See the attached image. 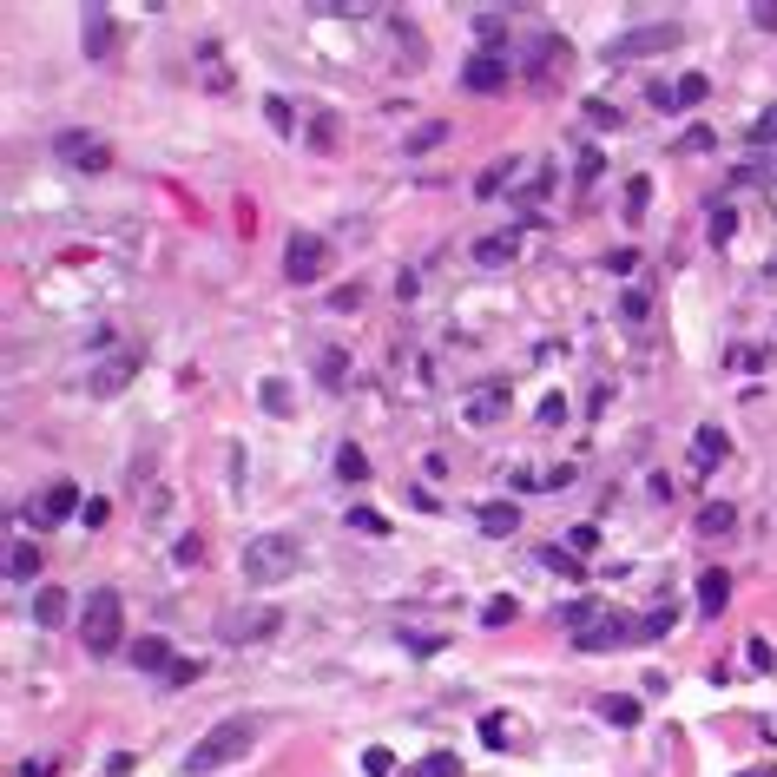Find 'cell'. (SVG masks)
Masks as SVG:
<instances>
[{
    "label": "cell",
    "mask_w": 777,
    "mask_h": 777,
    "mask_svg": "<svg viewBox=\"0 0 777 777\" xmlns=\"http://www.w3.org/2000/svg\"><path fill=\"white\" fill-rule=\"evenodd\" d=\"M251 745H257V718H224V725H211L205 738H198V745L185 751V777L231 771V764H238Z\"/></svg>",
    "instance_id": "cell-1"
},
{
    "label": "cell",
    "mask_w": 777,
    "mask_h": 777,
    "mask_svg": "<svg viewBox=\"0 0 777 777\" xmlns=\"http://www.w3.org/2000/svg\"><path fill=\"white\" fill-rule=\"evenodd\" d=\"M80 639L93 659H112V652L126 646V600H119V587H93L80 606Z\"/></svg>",
    "instance_id": "cell-2"
},
{
    "label": "cell",
    "mask_w": 777,
    "mask_h": 777,
    "mask_svg": "<svg viewBox=\"0 0 777 777\" xmlns=\"http://www.w3.org/2000/svg\"><path fill=\"white\" fill-rule=\"evenodd\" d=\"M297 560H303L297 534H257V540H244V580H251V587H277V580H290Z\"/></svg>",
    "instance_id": "cell-3"
},
{
    "label": "cell",
    "mask_w": 777,
    "mask_h": 777,
    "mask_svg": "<svg viewBox=\"0 0 777 777\" xmlns=\"http://www.w3.org/2000/svg\"><path fill=\"white\" fill-rule=\"evenodd\" d=\"M685 40L679 20H652V27H633L619 33V40H606V66H626V60H652V53H672Z\"/></svg>",
    "instance_id": "cell-4"
},
{
    "label": "cell",
    "mask_w": 777,
    "mask_h": 777,
    "mask_svg": "<svg viewBox=\"0 0 777 777\" xmlns=\"http://www.w3.org/2000/svg\"><path fill=\"white\" fill-rule=\"evenodd\" d=\"M330 264H336V251H330V238H323V231H297V238L284 244V277L290 284H323V277H330Z\"/></svg>",
    "instance_id": "cell-5"
},
{
    "label": "cell",
    "mask_w": 777,
    "mask_h": 777,
    "mask_svg": "<svg viewBox=\"0 0 777 777\" xmlns=\"http://www.w3.org/2000/svg\"><path fill=\"white\" fill-rule=\"evenodd\" d=\"M277 633H284V613H277V606H231V613L218 619L224 646H270Z\"/></svg>",
    "instance_id": "cell-6"
},
{
    "label": "cell",
    "mask_w": 777,
    "mask_h": 777,
    "mask_svg": "<svg viewBox=\"0 0 777 777\" xmlns=\"http://www.w3.org/2000/svg\"><path fill=\"white\" fill-rule=\"evenodd\" d=\"M53 159H60L66 172L99 178V172H112V145L93 139V132H60V139H53Z\"/></svg>",
    "instance_id": "cell-7"
},
{
    "label": "cell",
    "mask_w": 777,
    "mask_h": 777,
    "mask_svg": "<svg viewBox=\"0 0 777 777\" xmlns=\"http://www.w3.org/2000/svg\"><path fill=\"white\" fill-rule=\"evenodd\" d=\"M626 639H639V619H626V613H613V606H606L593 626H580V633H573V652H613V646H626Z\"/></svg>",
    "instance_id": "cell-8"
},
{
    "label": "cell",
    "mask_w": 777,
    "mask_h": 777,
    "mask_svg": "<svg viewBox=\"0 0 777 777\" xmlns=\"http://www.w3.org/2000/svg\"><path fill=\"white\" fill-rule=\"evenodd\" d=\"M508 409H514V389H508V382H481L475 396L461 402V422H475V429H494V422H508Z\"/></svg>",
    "instance_id": "cell-9"
},
{
    "label": "cell",
    "mask_w": 777,
    "mask_h": 777,
    "mask_svg": "<svg viewBox=\"0 0 777 777\" xmlns=\"http://www.w3.org/2000/svg\"><path fill=\"white\" fill-rule=\"evenodd\" d=\"M80 47L93 66H106L119 53V33H112V7H80Z\"/></svg>",
    "instance_id": "cell-10"
},
{
    "label": "cell",
    "mask_w": 777,
    "mask_h": 777,
    "mask_svg": "<svg viewBox=\"0 0 777 777\" xmlns=\"http://www.w3.org/2000/svg\"><path fill=\"white\" fill-rule=\"evenodd\" d=\"M508 53H468V60H461V86H468V93H501V86H508Z\"/></svg>",
    "instance_id": "cell-11"
},
{
    "label": "cell",
    "mask_w": 777,
    "mask_h": 777,
    "mask_svg": "<svg viewBox=\"0 0 777 777\" xmlns=\"http://www.w3.org/2000/svg\"><path fill=\"white\" fill-rule=\"evenodd\" d=\"M139 363H145V349H126V356H112V363H99L93 376H86V389H93L99 402H112L119 389H126L132 376H139Z\"/></svg>",
    "instance_id": "cell-12"
},
{
    "label": "cell",
    "mask_w": 777,
    "mask_h": 777,
    "mask_svg": "<svg viewBox=\"0 0 777 777\" xmlns=\"http://www.w3.org/2000/svg\"><path fill=\"white\" fill-rule=\"evenodd\" d=\"M73 514H80V481H53V488L40 494V514H33V521L60 527V521H73Z\"/></svg>",
    "instance_id": "cell-13"
},
{
    "label": "cell",
    "mask_w": 777,
    "mask_h": 777,
    "mask_svg": "<svg viewBox=\"0 0 777 777\" xmlns=\"http://www.w3.org/2000/svg\"><path fill=\"white\" fill-rule=\"evenodd\" d=\"M132 666H139V672H159V679H172V666H178V652H172V639H159V633H145L139 646H132Z\"/></svg>",
    "instance_id": "cell-14"
},
{
    "label": "cell",
    "mask_w": 777,
    "mask_h": 777,
    "mask_svg": "<svg viewBox=\"0 0 777 777\" xmlns=\"http://www.w3.org/2000/svg\"><path fill=\"white\" fill-rule=\"evenodd\" d=\"M725 600H731V573L725 567H705V573H698V613H705V619L725 613Z\"/></svg>",
    "instance_id": "cell-15"
},
{
    "label": "cell",
    "mask_w": 777,
    "mask_h": 777,
    "mask_svg": "<svg viewBox=\"0 0 777 777\" xmlns=\"http://www.w3.org/2000/svg\"><path fill=\"white\" fill-rule=\"evenodd\" d=\"M725 455H731V442H725V435L712 429V422H705V429L692 435V468H698V475H712V468H718V461H725Z\"/></svg>",
    "instance_id": "cell-16"
},
{
    "label": "cell",
    "mask_w": 777,
    "mask_h": 777,
    "mask_svg": "<svg viewBox=\"0 0 777 777\" xmlns=\"http://www.w3.org/2000/svg\"><path fill=\"white\" fill-rule=\"evenodd\" d=\"M475 521H481V534H488V540H508L514 527H521V508H514V501H481Z\"/></svg>",
    "instance_id": "cell-17"
},
{
    "label": "cell",
    "mask_w": 777,
    "mask_h": 777,
    "mask_svg": "<svg viewBox=\"0 0 777 777\" xmlns=\"http://www.w3.org/2000/svg\"><path fill=\"white\" fill-rule=\"evenodd\" d=\"M33 619H40V626H66V619H73L66 587H40V593H33Z\"/></svg>",
    "instance_id": "cell-18"
},
{
    "label": "cell",
    "mask_w": 777,
    "mask_h": 777,
    "mask_svg": "<svg viewBox=\"0 0 777 777\" xmlns=\"http://www.w3.org/2000/svg\"><path fill=\"white\" fill-rule=\"evenodd\" d=\"M33 573H40V547H33V540H14V547H7V580L27 587Z\"/></svg>",
    "instance_id": "cell-19"
},
{
    "label": "cell",
    "mask_w": 777,
    "mask_h": 777,
    "mask_svg": "<svg viewBox=\"0 0 777 777\" xmlns=\"http://www.w3.org/2000/svg\"><path fill=\"white\" fill-rule=\"evenodd\" d=\"M593 712H600L613 731H633V725H639V698H619V692H606L600 705H593Z\"/></svg>",
    "instance_id": "cell-20"
},
{
    "label": "cell",
    "mask_w": 777,
    "mask_h": 777,
    "mask_svg": "<svg viewBox=\"0 0 777 777\" xmlns=\"http://www.w3.org/2000/svg\"><path fill=\"white\" fill-rule=\"evenodd\" d=\"M606 613V600H593V593H580V600H567L560 606V626H567V633H580V626H593V619Z\"/></svg>",
    "instance_id": "cell-21"
},
{
    "label": "cell",
    "mask_w": 777,
    "mask_h": 777,
    "mask_svg": "<svg viewBox=\"0 0 777 777\" xmlns=\"http://www.w3.org/2000/svg\"><path fill=\"white\" fill-rule=\"evenodd\" d=\"M731 527H738V508H731V501H705V508H698V534H731Z\"/></svg>",
    "instance_id": "cell-22"
},
{
    "label": "cell",
    "mask_w": 777,
    "mask_h": 777,
    "mask_svg": "<svg viewBox=\"0 0 777 777\" xmlns=\"http://www.w3.org/2000/svg\"><path fill=\"white\" fill-rule=\"evenodd\" d=\"M475 264H481V270L514 264V231H508V238H481V244H475Z\"/></svg>",
    "instance_id": "cell-23"
},
{
    "label": "cell",
    "mask_w": 777,
    "mask_h": 777,
    "mask_svg": "<svg viewBox=\"0 0 777 777\" xmlns=\"http://www.w3.org/2000/svg\"><path fill=\"white\" fill-rule=\"evenodd\" d=\"M402 777H461V758H455V751H429V758L409 764Z\"/></svg>",
    "instance_id": "cell-24"
},
{
    "label": "cell",
    "mask_w": 777,
    "mask_h": 777,
    "mask_svg": "<svg viewBox=\"0 0 777 777\" xmlns=\"http://www.w3.org/2000/svg\"><path fill=\"white\" fill-rule=\"evenodd\" d=\"M705 93H712V80H705V73H685V80L672 86V112H692Z\"/></svg>",
    "instance_id": "cell-25"
},
{
    "label": "cell",
    "mask_w": 777,
    "mask_h": 777,
    "mask_svg": "<svg viewBox=\"0 0 777 777\" xmlns=\"http://www.w3.org/2000/svg\"><path fill=\"white\" fill-rule=\"evenodd\" d=\"M336 475H343V481H369V455L356 442H343V448H336Z\"/></svg>",
    "instance_id": "cell-26"
},
{
    "label": "cell",
    "mask_w": 777,
    "mask_h": 777,
    "mask_svg": "<svg viewBox=\"0 0 777 777\" xmlns=\"http://www.w3.org/2000/svg\"><path fill=\"white\" fill-rule=\"evenodd\" d=\"M646 205H652V178L646 172H633V178H626V218H646Z\"/></svg>",
    "instance_id": "cell-27"
},
{
    "label": "cell",
    "mask_w": 777,
    "mask_h": 777,
    "mask_svg": "<svg viewBox=\"0 0 777 777\" xmlns=\"http://www.w3.org/2000/svg\"><path fill=\"white\" fill-rule=\"evenodd\" d=\"M317 376H323V389H343L349 356H343V349H323V356H317Z\"/></svg>",
    "instance_id": "cell-28"
},
{
    "label": "cell",
    "mask_w": 777,
    "mask_h": 777,
    "mask_svg": "<svg viewBox=\"0 0 777 777\" xmlns=\"http://www.w3.org/2000/svg\"><path fill=\"white\" fill-rule=\"evenodd\" d=\"M508 178H514V165H508V159H494L488 172L475 178V198H501V185H508Z\"/></svg>",
    "instance_id": "cell-29"
},
{
    "label": "cell",
    "mask_w": 777,
    "mask_h": 777,
    "mask_svg": "<svg viewBox=\"0 0 777 777\" xmlns=\"http://www.w3.org/2000/svg\"><path fill=\"white\" fill-rule=\"evenodd\" d=\"M448 139V119H422V126L409 132V152H429V145H442Z\"/></svg>",
    "instance_id": "cell-30"
},
{
    "label": "cell",
    "mask_w": 777,
    "mask_h": 777,
    "mask_svg": "<svg viewBox=\"0 0 777 777\" xmlns=\"http://www.w3.org/2000/svg\"><path fill=\"white\" fill-rule=\"evenodd\" d=\"M257 402H264L270 415H290V389H284V376H264V389H257Z\"/></svg>",
    "instance_id": "cell-31"
},
{
    "label": "cell",
    "mask_w": 777,
    "mask_h": 777,
    "mask_svg": "<svg viewBox=\"0 0 777 777\" xmlns=\"http://www.w3.org/2000/svg\"><path fill=\"white\" fill-rule=\"evenodd\" d=\"M672 626H679V613H672V606H659V613H646V619H639V639H666Z\"/></svg>",
    "instance_id": "cell-32"
},
{
    "label": "cell",
    "mask_w": 777,
    "mask_h": 777,
    "mask_svg": "<svg viewBox=\"0 0 777 777\" xmlns=\"http://www.w3.org/2000/svg\"><path fill=\"white\" fill-rule=\"evenodd\" d=\"M540 560H547V567H554V573H567V580H580V573H587V567H580V554H573V547H547V554H540Z\"/></svg>",
    "instance_id": "cell-33"
},
{
    "label": "cell",
    "mask_w": 777,
    "mask_h": 777,
    "mask_svg": "<svg viewBox=\"0 0 777 777\" xmlns=\"http://www.w3.org/2000/svg\"><path fill=\"white\" fill-rule=\"evenodd\" d=\"M475 33H481V40H501V33H508V14H501V7H481V14H475Z\"/></svg>",
    "instance_id": "cell-34"
},
{
    "label": "cell",
    "mask_w": 777,
    "mask_h": 777,
    "mask_svg": "<svg viewBox=\"0 0 777 777\" xmlns=\"http://www.w3.org/2000/svg\"><path fill=\"white\" fill-rule=\"evenodd\" d=\"M363 771H369V777H396V758H389V745H369V751H363Z\"/></svg>",
    "instance_id": "cell-35"
},
{
    "label": "cell",
    "mask_w": 777,
    "mask_h": 777,
    "mask_svg": "<svg viewBox=\"0 0 777 777\" xmlns=\"http://www.w3.org/2000/svg\"><path fill=\"white\" fill-rule=\"evenodd\" d=\"M751 145H777V106H764L758 119H751Z\"/></svg>",
    "instance_id": "cell-36"
},
{
    "label": "cell",
    "mask_w": 777,
    "mask_h": 777,
    "mask_svg": "<svg viewBox=\"0 0 777 777\" xmlns=\"http://www.w3.org/2000/svg\"><path fill=\"white\" fill-rule=\"evenodd\" d=\"M646 310H652L646 290H626V297H619V317H626V323H646Z\"/></svg>",
    "instance_id": "cell-37"
},
{
    "label": "cell",
    "mask_w": 777,
    "mask_h": 777,
    "mask_svg": "<svg viewBox=\"0 0 777 777\" xmlns=\"http://www.w3.org/2000/svg\"><path fill=\"white\" fill-rule=\"evenodd\" d=\"M264 119H270L277 132H297V119H290V99H277V93L264 99Z\"/></svg>",
    "instance_id": "cell-38"
},
{
    "label": "cell",
    "mask_w": 777,
    "mask_h": 777,
    "mask_svg": "<svg viewBox=\"0 0 777 777\" xmlns=\"http://www.w3.org/2000/svg\"><path fill=\"white\" fill-rule=\"evenodd\" d=\"M349 527H356V534H389V521H382L376 508H349Z\"/></svg>",
    "instance_id": "cell-39"
},
{
    "label": "cell",
    "mask_w": 777,
    "mask_h": 777,
    "mask_svg": "<svg viewBox=\"0 0 777 777\" xmlns=\"http://www.w3.org/2000/svg\"><path fill=\"white\" fill-rule=\"evenodd\" d=\"M481 745H494V751L508 745V718H501V712H488V718H481Z\"/></svg>",
    "instance_id": "cell-40"
},
{
    "label": "cell",
    "mask_w": 777,
    "mask_h": 777,
    "mask_svg": "<svg viewBox=\"0 0 777 777\" xmlns=\"http://www.w3.org/2000/svg\"><path fill=\"white\" fill-rule=\"evenodd\" d=\"M731 231H738V211L718 205V211H712V244H731Z\"/></svg>",
    "instance_id": "cell-41"
},
{
    "label": "cell",
    "mask_w": 777,
    "mask_h": 777,
    "mask_svg": "<svg viewBox=\"0 0 777 777\" xmlns=\"http://www.w3.org/2000/svg\"><path fill=\"white\" fill-rule=\"evenodd\" d=\"M514 613H521V606H514V600H488V606H481V626H508Z\"/></svg>",
    "instance_id": "cell-42"
},
{
    "label": "cell",
    "mask_w": 777,
    "mask_h": 777,
    "mask_svg": "<svg viewBox=\"0 0 777 777\" xmlns=\"http://www.w3.org/2000/svg\"><path fill=\"white\" fill-rule=\"evenodd\" d=\"M567 547H573V554H580V560H587L593 547H600V527H573V534H567Z\"/></svg>",
    "instance_id": "cell-43"
},
{
    "label": "cell",
    "mask_w": 777,
    "mask_h": 777,
    "mask_svg": "<svg viewBox=\"0 0 777 777\" xmlns=\"http://www.w3.org/2000/svg\"><path fill=\"white\" fill-rule=\"evenodd\" d=\"M751 27L777 33V0H751Z\"/></svg>",
    "instance_id": "cell-44"
},
{
    "label": "cell",
    "mask_w": 777,
    "mask_h": 777,
    "mask_svg": "<svg viewBox=\"0 0 777 777\" xmlns=\"http://www.w3.org/2000/svg\"><path fill=\"white\" fill-rule=\"evenodd\" d=\"M402 646H409L415 659H435V652H442V639H429V633H409V639H402Z\"/></svg>",
    "instance_id": "cell-45"
},
{
    "label": "cell",
    "mask_w": 777,
    "mask_h": 777,
    "mask_svg": "<svg viewBox=\"0 0 777 777\" xmlns=\"http://www.w3.org/2000/svg\"><path fill=\"white\" fill-rule=\"evenodd\" d=\"M587 119H593V126H600V132H606V126H619V112L606 106V99H587Z\"/></svg>",
    "instance_id": "cell-46"
},
{
    "label": "cell",
    "mask_w": 777,
    "mask_h": 777,
    "mask_svg": "<svg viewBox=\"0 0 777 777\" xmlns=\"http://www.w3.org/2000/svg\"><path fill=\"white\" fill-rule=\"evenodd\" d=\"M540 422H547V429H554V422H567V402L547 396V402H540Z\"/></svg>",
    "instance_id": "cell-47"
},
{
    "label": "cell",
    "mask_w": 777,
    "mask_h": 777,
    "mask_svg": "<svg viewBox=\"0 0 777 777\" xmlns=\"http://www.w3.org/2000/svg\"><path fill=\"white\" fill-rule=\"evenodd\" d=\"M198 554H205V547H198V534L178 540V567H198Z\"/></svg>",
    "instance_id": "cell-48"
},
{
    "label": "cell",
    "mask_w": 777,
    "mask_h": 777,
    "mask_svg": "<svg viewBox=\"0 0 777 777\" xmlns=\"http://www.w3.org/2000/svg\"><path fill=\"white\" fill-rule=\"evenodd\" d=\"M751 666H758V672H771V666H777V652L764 646V639H751Z\"/></svg>",
    "instance_id": "cell-49"
},
{
    "label": "cell",
    "mask_w": 777,
    "mask_h": 777,
    "mask_svg": "<svg viewBox=\"0 0 777 777\" xmlns=\"http://www.w3.org/2000/svg\"><path fill=\"white\" fill-rule=\"evenodd\" d=\"M705 145H712V132H705V126H692V132L679 139V152H705Z\"/></svg>",
    "instance_id": "cell-50"
},
{
    "label": "cell",
    "mask_w": 777,
    "mask_h": 777,
    "mask_svg": "<svg viewBox=\"0 0 777 777\" xmlns=\"http://www.w3.org/2000/svg\"><path fill=\"white\" fill-rule=\"evenodd\" d=\"M191 679H198V659H178V666H172V679H165V685H191Z\"/></svg>",
    "instance_id": "cell-51"
},
{
    "label": "cell",
    "mask_w": 777,
    "mask_h": 777,
    "mask_svg": "<svg viewBox=\"0 0 777 777\" xmlns=\"http://www.w3.org/2000/svg\"><path fill=\"white\" fill-rule=\"evenodd\" d=\"M14 777H53V758H27V764H20Z\"/></svg>",
    "instance_id": "cell-52"
},
{
    "label": "cell",
    "mask_w": 777,
    "mask_h": 777,
    "mask_svg": "<svg viewBox=\"0 0 777 777\" xmlns=\"http://www.w3.org/2000/svg\"><path fill=\"white\" fill-rule=\"evenodd\" d=\"M132 771V751H112V758H106V777H126Z\"/></svg>",
    "instance_id": "cell-53"
},
{
    "label": "cell",
    "mask_w": 777,
    "mask_h": 777,
    "mask_svg": "<svg viewBox=\"0 0 777 777\" xmlns=\"http://www.w3.org/2000/svg\"><path fill=\"white\" fill-rule=\"evenodd\" d=\"M771 211H777V185H771Z\"/></svg>",
    "instance_id": "cell-54"
}]
</instances>
